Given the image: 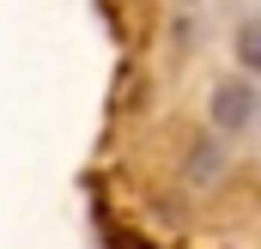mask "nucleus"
Returning a JSON list of instances; mask_svg holds the SVG:
<instances>
[{
	"label": "nucleus",
	"mask_w": 261,
	"mask_h": 249,
	"mask_svg": "<svg viewBox=\"0 0 261 249\" xmlns=\"http://www.w3.org/2000/svg\"><path fill=\"white\" fill-rule=\"evenodd\" d=\"M255 85L249 79H219L213 91H206V116H213V128L219 134H237V128H249L255 122Z\"/></svg>",
	"instance_id": "f257e3e1"
},
{
	"label": "nucleus",
	"mask_w": 261,
	"mask_h": 249,
	"mask_svg": "<svg viewBox=\"0 0 261 249\" xmlns=\"http://www.w3.org/2000/svg\"><path fill=\"white\" fill-rule=\"evenodd\" d=\"M237 61L249 67V73H261V18H243L237 24Z\"/></svg>",
	"instance_id": "f03ea898"
}]
</instances>
